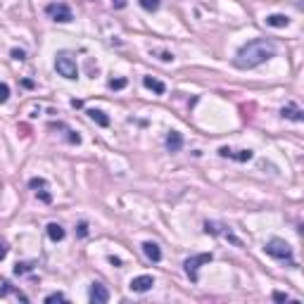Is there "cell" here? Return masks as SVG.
I'll return each mask as SVG.
<instances>
[{
    "label": "cell",
    "instance_id": "cell-12",
    "mask_svg": "<svg viewBox=\"0 0 304 304\" xmlns=\"http://www.w3.org/2000/svg\"><path fill=\"white\" fill-rule=\"evenodd\" d=\"M183 148V135L178 133V131H171L169 135H167V150L169 152H178Z\"/></svg>",
    "mask_w": 304,
    "mask_h": 304
},
{
    "label": "cell",
    "instance_id": "cell-16",
    "mask_svg": "<svg viewBox=\"0 0 304 304\" xmlns=\"http://www.w3.org/2000/svg\"><path fill=\"white\" fill-rule=\"evenodd\" d=\"M48 238L52 240V242L65 240V228H62L60 223H48Z\"/></svg>",
    "mask_w": 304,
    "mask_h": 304
},
{
    "label": "cell",
    "instance_id": "cell-2",
    "mask_svg": "<svg viewBox=\"0 0 304 304\" xmlns=\"http://www.w3.org/2000/svg\"><path fill=\"white\" fill-rule=\"evenodd\" d=\"M264 252L269 254V257H273V259L278 261H287L290 266H295V257H292V247L281 238H271L266 245H264Z\"/></svg>",
    "mask_w": 304,
    "mask_h": 304
},
{
    "label": "cell",
    "instance_id": "cell-26",
    "mask_svg": "<svg viewBox=\"0 0 304 304\" xmlns=\"http://www.w3.org/2000/svg\"><path fill=\"white\" fill-rule=\"evenodd\" d=\"M12 57H15V60H24V57H26V52H24V50H17V48H15V50H12Z\"/></svg>",
    "mask_w": 304,
    "mask_h": 304
},
{
    "label": "cell",
    "instance_id": "cell-15",
    "mask_svg": "<svg viewBox=\"0 0 304 304\" xmlns=\"http://www.w3.org/2000/svg\"><path fill=\"white\" fill-rule=\"evenodd\" d=\"M143 86H145V88H150V90H154L157 95H164V93H167V86H164L162 81L152 79V76H145V79H143Z\"/></svg>",
    "mask_w": 304,
    "mask_h": 304
},
{
    "label": "cell",
    "instance_id": "cell-22",
    "mask_svg": "<svg viewBox=\"0 0 304 304\" xmlns=\"http://www.w3.org/2000/svg\"><path fill=\"white\" fill-rule=\"evenodd\" d=\"M31 266H34V264H17V266H15V273H17V276H19V273H26V271H31Z\"/></svg>",
    "mask_w": 304,
    "mask_h": 304
},
{
    "label": "cell",
    "instance_id": "cell-4",
    "mask_svg": "<svg viewBox=\"0 0 304 304\" xmlns=\"http://www.w3.org/2000/svg\"><path fill=\"white\" fill-rule=\"evenodd\" d=\"M214 259V254L212 252H202V254H193V257H188V259L183 261V269H186V273H188V278L193 283H197V271H200V266L202 264H209V261Z\"/></svg>",
    "mask_w": 304,
    "mask_h": 304
},
{
    "label": "cell",
    "instance_id": "cell-6",
    "mask_svg": "<svg viewBox=\"0 0 304 304\" xmlns=\"http://www.w3.org/2000/svg\"><path fill=\"white\" fill-rule=\"evenodd\" d=\"M204 233H212V236H221V238L231 240L236 247H242V240L236 238L233 233H231V228H226V226H221V223H214V221H207L204 223Z\"/></svg>",
    "mask_w": 304,
    "mask_h": 304
},
{
    "label": "cell",
    "instance_id": "cell-24",
    "mask_svg": "<svg viewBox=\"0 0 304 304\" xmlns=\"http://www.w3.org/2000/svg\"><path fill=\"white\" fill-rule=\"evenodd\" d=\"M79 236H81V238H86V236H88V223H86V221H81V223H79Z\"/></svg>",
    "mask_w": 304,
    "mask_h": 304
},
{
    "label": "cell",
    "instance_id": "cell-9",
    "mask_svg": "<svg viewBox=\"0 0 304 304\" xmlns=\"http://www.w3.org/2000/svg\"><path fill=\"white\" fill-rule=\"evenodd\" d=\"M221 157H228V159H236V162H250L254 157L252 150H231V148H221L219 150Z\"/></svg>",
    "mask_w": 304,
    "mask_h": 304
},
{
    "label": "cell",
    "instance_id": "cell-28",
    "mask_svg": "<svg viewBox=\"0 0 304 304\" xmlns=\"http://www.w3.org/2000/svg\"><path fill=\"white\" fill-rule=\"evenodd\" d=\"M112 2H114L117 7H124V0H112Z\"/></svg>",
    "mask_w": 304,
    "mask_h": 304
},
{
    "label": "cell",
    "instance_id": "cell-19",
    "mask_svg": "<svg viewBox=\"0 0 304 304\" xmlns=\"http://www.w3.org/2000/svg\"><path fill=\"white\" fill-rule=\"evenodd\" d=\"M112 90H121V88L126 86V79H109V84H107Z\"/></svg>",
    "mask_w": 304,
    "mask_h": 304
},
{
    "label": "cell",
    "instance_id": "cell-27",
    "mask_svg": "<svg viewBox=\"0 0 304 304\" xmlns=\"http://www.w3.org/2000/svg\"><path fill=\"white\" fill-rule=\"evenodd\" d=\"M109 264H114V266H121V259H117V257H109Z\"/></svg>",
    "mask_w": 304,
    "mask_h": 304
},
{
    "label": "cell",
    "instance_id": "cell-25",
    "mask_svg": "<svg viewBox=\"0 0 304 304\" xmlns=\"http://www.w3.org/2000/svg\"><path fill=\"white\" fill-rule=\"evenodd\" d=\"M7 250H10V247H7V242H0V261L7 257Z\"/></svg>",
    "mask_w": 304,
    "mask_h": 304
},
{
    "label": "cell",
    "instance_id": "cell-13",
    "mask_svg": "<svg viewBox=\"0 0 304 304\" xmlns=\"http://www.w3.org/2000/svg\"><path fill=\"white\" fill-rule=\"evenodd\" d=\"M281 114L285 119H292V121H302L304 119V112L297 107V105H285V107L281 109Z\"/></svg>",
    "mask_w": 304,
    "mask_h": 304
},
{
    "label": "cell",
    "instance_id": "cell-21",
    "mask_svg": "<svg viewBox=\"0 0 304 304\" xmlns=\"http://www.w3.org/2000/svg\"><path fill=\"white\" fill-rule=\"evenodd\" d=\"M67 297L62 295V292H50L48 297H45V302H65Z\"/></svg>",
    "mask_w": 304,
    "mask_h": 304
},
{
    "label": "cell",
    "instance_id": "cell-23",
    "mask_svg": "<svg viewBox=\"0 0 304 304\" xmlns=\"http://www.w3.org/2000/svg\"><path fill=\"white\" fill-rule=\"evenodd\" d=\"M273 300H276V302H290V297H287L285 292H278V290L273 292Z\"/></svg>",
    "mask_w": 304,
    "mask_h": 304
},
{
    "label": "cell",
    "instance_id": "cell-3",
    "mask_svg": "<svg viewBox=\"0 0 304 304\" xmlns=\"http://www.w3.org/2000/svg\"><path fill=\"white\" fill-rule=\"evenodd\" d=\"M55 69H57V74H60V76H65V79H69V81L79 79V67H76V60H74L69 52H60V55L55 57Z\"/></svg>",
    "mask_w": 304,
    "mask_h": 304
},
{
    "label": "cell",
    "instance_id": "cell-17",
    "mask_svg": "<svg viewBox=\"0 0 304 304\" xmlns=\"http://www.w3.org/2000/svg\"><path fill=\"white\" fill-rule=\"evenodd\" d=\"M266 24L273 26V29H283V26L290 24V19H287L285 15H269V17H266Z\"/></svg>",
    "mask_w": 304,
    "mask_h": 304
},
{
    "label": "cell",
    "instance_id": "cell-1",
    "mask_svg": "<svg viewBox=\"0 0 304 304\" xmlns=\"http://www.w3.org/2000/svg\"><path fill=\"white\" fill-rule=\"evenodd\" d=\"M271 57H276V45L271 41H266V38H254V41H250V43H245L240 48L233 65L238 69H254V67L264 65L266 60H271Z\"/></svg>",
    "mask_w": 304,
    "mask_h": 304
},
{
    "label": "cell",
    "instance_id": "cell-11",
    "mask_svg": "<svg viewBox=\"0 0 304 304\" xmlns=\"http://www.w3.org/2000/svg\"><path fill=\"white\" fill-rule=\"evenodd\" d=\"M143 254H145L150 261H154V264L162 259V250H159V245H157V242H152V240L143 242Z\"/></svg>",
    "mask_w": 304,
    "mask_h": 304
},
{
    "label": "cell",
    "instance_id": "cell-7",
    "mask_svg": "<svg viewBox=\"0 0 304 304\" xmlns=\"http://www.w3.org/2000/svg\"><path fill=\"white\" fill-rule=\"evenodd\" d=\"M29 186L36 190V195L41 197V202H43V204H50V202H52V195L48 193V181H45V178H31V181H29Z\"/></svg>",
    "mask_w": 304,
    "mask_h": 304
},
{
    "label": "cell",
    "instance_id": "cell-5",
    "mask_svg": "<svg viewBox=\"0 0 304 304\" xmlns=\"http://www.w3.org/2000/svg\"><path fill=\"white\" fill-rule=\"evenodd\" d=\"M45 12L55 19V22L60 24H67L74 19V15H71V7L67 5V2H50L48 7H45Z\"/></svg>",
    "mask_w": 304,
    "mask_h": 304
},
{
    "label": "cell",
    "instance_id": "cell-10",
    "mask_svg": "<svg viewBox=\"0 0 304 304\" xmlns=\"http://www.w3.org/2000/svg\"><path fill=\"white\" fill-rule=\"evenodd\" d=\"M152 285H154V278H152V276H135V278L129 283V287L133 292H148Z\"/></svg>",
    "mask_w": 304,
    "mask_h": 304
},
{
    "label": "cell",
    "instance_id": "cell-18",
    "mask_svg": "<svg viewBox=\"0 0 304 304\" xmlns=\"http://www.w3.org/2000/svg\"><path fill=\"white\" fill-rule=\"evenodd\" d=\"M140 2V7L145 10V12H154V10H159V0H138Z\"/></svg>",
    "mask_w": 304,
    "mask_h": 304
},
{
    "label": "cell",
    "instance_id": "cell-20",
    "mask_svg": "<svg viewBox=\"0 0 304 304\" xmlns=\"http://www.w3.org/2000/svg\"><path fill=\"white\" fill-rule=\"evenodd\" d=\"M10 100V86L7 84H0V105Z\"/></svg>",
    "mask_w": 304,
    "mask_h": 304
},
{
    "label": "cell",
    "instance_id": "cell-8",
    "mask_svg": "<svg viewBox=\"0 0 304 304\" xmlns=\"http://www.w3.org/2000/svg\"><path fill=\"white\" fill-rule=\"evenodd\" d=\"M88 297H90V302L93 304H107L109 302V292H107V287H105L102 283H93Z\"/></svg>",
    "mask_w": 304,
    "mask_h": 304
},
{
    "label": "cell",
    "instance_id": "cell-14",
    "mask_svg": "<svg viewBox=\"0 0 304 304\" xmlns=\"http://www.w3.org/2000/svg\"><path fill=\"white\" fill-rule=\"evenodd\" d=\"M88 117H90L98 126H102V129H107L109 126V117L102 112V109H88Z\"/></svg>",
    "mask_w": 304,
    "mask_h": 304
}]
</instances>
